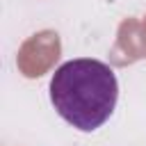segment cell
<instances>
[{
  "mask_svg": "<svg viewBox=\"0 0 146 146\" xmlns=\"http://www.w3.org/2000/svg\"><path fill=\"white\" fill-rule=\"evenodd\" d=\"M119 82L100 59L64 62L50 78V103L57 114L82 132H94L114 112Z\"/></svg>",
  "mask_w": 146,
  "mask_h": 146,
  "instance_id": "obj_1",
  "label": "cell"
}]
</instances>
